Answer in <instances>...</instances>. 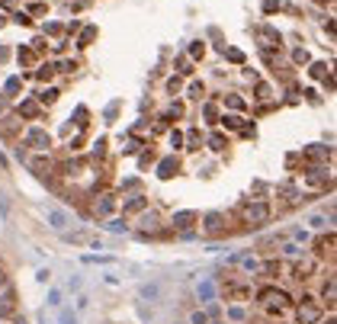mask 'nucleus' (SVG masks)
<instances>
[{"label": "nucleus", "instance_id": "9", "mask_svg": "<svg viewBox=\"0 0 337 324\" xmlns=\"http://www.w3.org/2000/svg\"><path fill=\"white\" fill-rule=\"evenodd\" d=\"M174 170H177V161H164L161 164V177H174Z\"/></svg>", "mask_w": 337, "mask_h": 324}, {"label": "nucleus", "instance_id": "16", "mask_svg": "<svg viewBox=\"0 0 337 324\" xmlns=\"http://www.w3.org/2000/svg\"><path fill=\"white\" fill-rule=\"evenodd\" d=\"M7 286V276H4V270H0V289H4Z\"/></svg>", "mask_w": 337, "mask_h": 324}, {"label": "nucleus", "instance_id": "1", "mask_svg": "<svg viewBox=\"0 0 337 324\" xmlns=\"http://www.w3.org/2000/svg\"><path fill=\"white\" fill-rule=\"evenodd\" d=\"M260 299L266 308H286V302H289V295L286 292H280V289H263L260 292Z\"/></svg>", "mask_w": 337, "mask_h": 324}, {"label": "nucleus", "instance_id": "15", "mask_svg": "<svg viewBox=\"0 0 337 324\" xmlns=\"http://www.w3.org/2000/svg\"><path fill=\"white\" fill-rule=\"evenodd\" d=\"M10 311V299H0V314H7Z\"/></svg>", "mask_w": 337, "mask_h": 324}, {"label": "nucleus", "instance_id": "8", "mask_svg": "<svg viewBox=\"0 0 337 324\" xmlns=\"http://www.w3.org/2000/svg\"><path fill=\"white\" fill-rule=\"evenodd\" d=\"M29 142L36 145V148H48V135H45V132H32V135H29Z\"/></svg>", "mask_w": 337, "mask_h": 324}, {"label": "nucleus", "instance_id": "13", "mask_svg": "<svg viewBox=\"0 0 337 324\" xmlns=\"http://www.w3.org/2000/svg\"><path fill=\"white\" fill-rule=\"evenodd\" d=\"M286 253H289V257H302V250L296 247V244H286Z\"/></svg>", "mask_w": 337, "mask_h": 324}, {"label": "nucleus", "instance_id": "10", "mask_svg": "<svg viewBox=\"0 0 337 324\" xmlns=\"http://www.w3.org/2000/svg\"><path fill=\"white\" fill-rule=\"evenodd\" d=\"M193 218H196L193 212H180V215L174 218V225H180V228H183V225H189V222H193Z\"/></svg>", "mask_w": 337, "mask_h": 324}, {"label": "nucleus", "instance_id": "11", "mask_svg": "<svg viewBox=\"0 0 337 324\" xmlns=\"http://www.w3.org/2000/svg\"><path fill=\"white\" fill-rule=\"evenodd\" d=\"M142 295H145V299H154V295H158V286H145Z\"/></svg>", "mask_w": 337, "mask_h": 324}, {"label": "nucleus", "instance_id": "5", "mask_svg": "<svg viewBox=\"0 0 337 324\" xmlns=\"http://www.w3.org/2000/svg\"><path fill=\"white\" fill-rule=\"evenodd\" d=\"M48 222H51V228H55V231H64L68 228V215L58 212V209H51V212H48Z\"/></svg>", "mask_w": 337, "mask_h": 324}, {"label": "nucleus", "instance_id": "3", "mask_svg": "<svg viewBox=\"0 0 337 324\" xmlns=\"http://www.w3.org/2000/svg\"><path fill=\"white\" fill-rule=\"evenodd\" d=\"M299 318H302V324H315L318 318H321V311H318V305H315L312 299H302V305H299Z\"/></svg>", "mask_w": 337, "mask_h": 324}, {"label": "nucleus", "instance_id": "17", "mask_svg": "<svg viewBox=\"0 0 337 324\" xmlns=\"http://www.w3.org/2000/svg\"><path fill=\"white\" fill-rule=\"evenodd\" d=\"M327 324H334V321H327Z\"/></svg>", "mask_w": 337, "mask_h": 324}, {"label": "nucleus", "instance_id": "12", "mask_svg": "<svg viewBox=\"0 0 337 324\" xmlns=\"http://www.w3.org/2000/svg\"><path fill=\"white\" fill-rule=\"evenodd\" d=\"M109 231H116V234L122 231V234H125V225H122V222H109Z\"/></svg>", "mask_w": 337, "mask_h": 324}, {"label": "nucleus", "instance_id": "4", "mask_svg": "<svg viewBox=\"0 0 337 324\" xmlns=\"http://www.w3.org/2000/svg\"><path fill=\"white\" fill-rule=\"evenodd\" d=\"M77 318H81V314H77L71 305H64V302H61V308L55 311V324H77Z\"/></svg>", "mask_w": 337, "mask_h": 324}, {"label": "nucleus", "instance_id": "14", "mask_svg": "<svg viewBox=\"0 0 337 324\" xmlns=\"http://www.w3.org/2000/svg\"><path fill=\"white\" fill-rule=\"evenodd\" d=\"M189 321H193V324H206V314H203V311H196V314H193V318H189Z\"/></svg>", "mask_w": 337, "mask_h": 324}, {"label": "nucleus", "instance_id": "2", "mask_svg": "<svg viewBox=\"0 0 337 324\" xmlns=\"http://www.w3.org/2000/svg\"><path fill=\"white\" fill-rule=\"evenodd\" d=\"M244 218H247V225H263L266 218H270V206H266V203H257V206H250L247 212H244Z\"/></svg>", "mask_w": 337, "mask_h": 324}, {"label": "nucleus", "instance_id": "6", "mask_svg": "<svg viewBox=\"0 0 337 324\" xmlns=\"http://www.w3.org/2000/svg\"><path fill=\"white\" fill-rule=\"evenodd\" d=\"M87 308H90V295H87V292H81V295L74 299V311H77V314H84Z\"/></svg>", "mask_w": 337, "mask_h": 324}, {"label": "nucleus", "instance_id": "7", "mask_svg": "<svg viewBox=\"0 0 337 324\" xmlns=\"http://www.w3.org/2000/svg\"><path fill=\"white\" fill-rule=\"evenodd\" d=\"M206 228H209V231H219V228H222V215H219V212L206 215Z\"/></svg>", "mask_w": 337, "mask_h": 324}]
</instances>
